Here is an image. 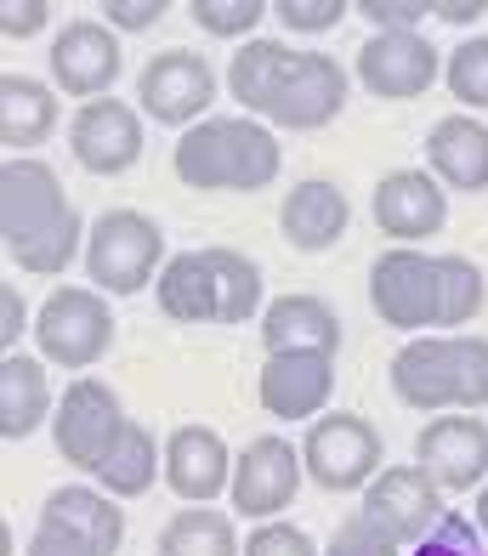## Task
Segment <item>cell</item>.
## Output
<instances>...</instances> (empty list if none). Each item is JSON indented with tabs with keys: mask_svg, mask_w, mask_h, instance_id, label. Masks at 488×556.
<instances>
[{
	"mask_svg": "<svg viewBox=\"0 0 488 556\" xmlns=\"http://www.w3.org/2000/svg\"><path fill=\"white\" fill-rule=\"evenodd\" d=\"M234 103L285 131H318L347 109V74L324 52H290L285 40H250L227 68Z\"/></svg>",
	"mask_w": 488,
	"mask_h": 556,
	"instance_id": "6da1fadb",
	"label": "cell"
},
{
	"mask_svg": "<svg viewBox=\"0 0 488 556\" xmlns=\"http://www.w3.org/2000/svg\"><path fill=\"white\" fill-rule=\"evenodd\" d=\"M0 239L23 273H63L74 262L80 211L68 205L51 165L7 160V170H0Z\"/></svg>",
	"mask_w": 488,
	"mask_h": 556,
	"instance_id": "7a4b0ae2",
	"label": "cell"
},
{
	"mask_svg": "<svg viewBox=\"0 0 488 556\" xmlns=\"http://www.w3.org/2000/svg\"><path fill=\"white\" fill-rule=\"evenodd\" d=\"M160 307L176 324H245L262 307V267L239 250H188L160 273Z\"/></svg>",
	"mask_w": 488,
	"mask_h": 556,
	"instance_id": "3957f363",
	"label": "cell"
},
{
	"mask_svg": "<svg viewBox=\"0 0 488 556\" xmlns=\"http://www.w3.org/2000/svg\"><path fill=\"white\" fill-rule=\"evenodd\" d=\"M171 165L199 193H255L278 176V142L255 119H199L183 131Z\"/></svg>",
	"mask_w": 488,
	"mask_h": 556,
	"instance_id": "277c9868",
	"label": "cell"
},
{
	"mask_svg": "<svg viewBox=\"0 0 488 556\" xmlns=\"http://www.w3.org/2000/svg\"><path fill=\"white\" fill-rule=\"evenodd\" d=\"M392 392L409 409H483L488 403V341L483 336H421L392 358Z\"/></svg>",
	"mask_w": 488,
	"mask_h": 556,
	"instance_id": "5b68a950",
	"label": "cell"
},
{
	"mask_svg": "<svg viewBox=\"0 0 488 556\" xmlns=\"http://www.w3.org/2000/svg\"><path fill=\"white\" fill-rule=\"evenodd\" d=\"M165 256V233L142 211H102L86 239V273L109 295H137Z\"/></svg>",
	"mask_w": 488,
	"mask_h": 556,
	"instance_id": "8992f818",
	"label": "cell"
},
{
	"mask_svg": "<svg viewBox=\"0 0 488 556\" xmlns=\"http://www.w3.org/2000/svg\"><path fill=\"white\" fill-rule=\"evenodd\" d=\"M370 301L375 318L392 330H431V324H443V262L409 244L387 250L370 267Z\"/></svg>",
	"mask_w": 488,
	"mask_h": 556,
	"instance_id": "52a82bcc",
	"label": "cell"
},
{
	"mask_svg": "<svg viewBox=\"0 0 488 556\" xmlns=\"http://www.w3.org/2000/svg\"><path fill=\"white\" fill-rule=\"evenodd\" d=\"M35 341L58 369H86L114 346V313L102 307L97 290L63 285V290L46 295V307L35 318Z\"/></svg>",
	"mask_w": 488,
	"mask_h": 556,
	"instance_id": "ba28073f",
	"label": "cell"
},
{
	"mask_svg": "<svg viewBox=\"0 0 488 556\" xmlns=\"http://www.w3.org/2000/svg\"><path fill=\"white\" fill-rule=\"evenodd\" d=\"M301 466L318 489L329 494H347V489H364L370 477H380V432L364 415H324L313 420V432L301 443Z\"/></svg>",
	"mask_w": 488,
	"mask_h": 556,
	"instance_id": "9c48e42d",
	"label": "cell"
},
{
	"mask_svg": "<svg viewBox=\"0 0 488 556\" xmlns=\"http://www.w3.org/2000/svg\"><path fill=\"white\" fill-rule=\"evenodd\" d=\"M51 432H58V454H63L68 466L97 471L102 460H109V448L120 443V432H125V409H120L114 387H102V381H91V375H80V381L63 392Z\"/></svg>",
	"mask_w": 488,
	"mask_h": 556,
	"instance_id": "30bf717a",
	"label": "cell"
},
{
	"mask_svg": "<svg viewBox=\"0 0 488 556\" xmlns=\"http://www.w3.org/2000/svg\"><path fill=\"white\" fill-rule=\"evenodd\" d=\"M364 517L392 545H421L449 511H443V489L421 466H387L364 494Z\"/></svg>",
	"mask_w": 488,
	"mask_h": 556,
	"instance_id": "8fae6325",
	"label": "cell"
},
{
	"mask_svg": "<svg viewBox=\"0 0 488 556\" xmlns=\"http://www.w3.org/2000/svg\"><path fill=\"white\" fill-rule=\"evenodd\" d=\"M137 103L148 109V119L160 125H188L216 103V74L199 52H183V46H171V52L148 58L142 80H137Z\"/></svg>",
	"mask_w": 488,
	"mask_h": 556,
	"instance_id": "7c38bea8",
	"label": "cell"
},
{
	"mask_svg": "<svg viewBox=\"0 0 488 556\" xmlns=\"http://www.w3.org/2000/svg\"><path fill=\"white\" fill-rule=\"evenodd\" d=\"M68 148L91 176H120L142 160V119H137V109L114 103V97H97V103L74 114Z\"/></svg>",
	"mask_w": 488,
	"mask_h": 556,
	"instance_id": "4fadbf2b",
	"label": "cell"
},
{
	"mask_svg": "<svg viewBox=\"0 0 488 556\" xmlns=\"http://www.w3.org/2000/svg\"><path fill=\"white\" fill-rule=\"evenodd\" d=\"M415 466L449 494H466L488 477V426L472 415L431 420L415 443Z\"/></svg>",
	"mask_w": 488,
	"mask_h": 556,
	"instance_id": "5bb4252c",
	"label": "cell"
},
{
	"mask_svg": "<svg viewBox=\"0 0 488 556\" xmlns=\"http://www.w3.org/2000/svg\"><path fill=\"white\" fill-rule=\"evenodd\" d=\"M336 392V352H267L262 409L273 420H306Z\"/></svg>",
	"mask_w": 488,
	"mask_h": 556,
	"instance_id": "9a60e30c",
	"label": "cell"
},
{
	"mask_svg": "<svg viewBox=\"0 0 488 556\" xmlns=\"http://www.w3.org/2000/svg\"><path fill=\"white\" fill-rule=\"evenodd\" d=\"M301 489V454L285 443V438H255L239 466H234V511L239 517H273L285 511Z\"/></svg>",
	"mask_w": 488,
	"mask_h": 556,
	"instance_id": "2e32d148",
	"label": "cell"
},
{
	"mask_svg": "<svg viewBox=\"0 0 488 556\" xmlns=\"http://www.w3.org/2000/svg\"><path fill=\"white\" fill-rule=\"evenodd\" d=\"M51 74L68 97H109V86L120 80V40L109 23L97 17H74L68 29L51 46Z\"/></svg>",
	"mask_w": 488,
	"mask_h": 556,
	"instance_id": "e0dca14e",
	"label": "cell"
},
{
	"mask_svg": "<svg viewBox=\"0 0 488 556\" xmlns=\"http://www.w3.org/2000/svg\"><path fill=\"white\" fill-rule=\"evenodd\" d=\"M358 80L387 103H403L438 80V52L426 35H370L358 52Z\"/></svg>",
	"mask_w": 488,
	"mask_h": 556,
	"instance_id": "ac0fdd59",
	"label": "cell"
},
{
	"mask_svg": "<svg viewBox=\"0 0 488 556\" xmlns=\"http://www.w3.org/2000/svg\"><path fill=\"white\" fill-rule=\"evenodd\" d=\"M165 483L188 505H211L222 489H234V460L211 426H176L165 443Z\"/></svg>",
	"mask_w": 488,
	"mask_h": 556,
	"instance_id": "d6986e66",
	"label": "cell"
},
{
	"mask_svg": "<svg viewBox=\"0 0 488 556\" xmlns=\"http://www.w3.org/2000/svg\"><path fill=\"white\" fill-rule=\"evenodd\" d=\"M449 222L443 188L426 170H392L375 182V227L387 239H431Z\"/></svg>",
	"mask_w": 488,
	"mask_h": 556,
	"instance_id": "ffe728a7",
	"label": "cell"
},
{
	"mask_svg": "<svg viewBox=\"0 0 488 556\" xmlns=\"http://www.w3.org/2000/svg\"><path fill=\"white\" fill-rule=\"evenodd\" d=\"M426 160L460 193L488 188V125L466 119V114L438 119V125H431V137H426Z\"/></svg>",
	"mask_w": 488,
	"mask_h": 556,
	"instance_id": "44dd1931",
	"label": "cell"
},
{
	"mask_svg": "<svg viewBox=\"0 0 488 556\" xmlns=\"http://www.w3.org/2000/svg\"><path fill=\"white\" fill-rule=\"evenodd\" d=\"M347 193L336 182H296L285 193V211H278V227L296 250H329L341 233H347Z\"/></svg>",
	"mask_w": 488,
	"mask_h": 556,
	"instance_id": "7402d4cb",
	"label": "cell"
},
{
	"mask_svg": "<svg viewBox=\"0 0 488 556\" xmlns=\"http://www.w3.org/2000/svg\"><path fill=\"white\" fill-rule=\"evenodd\" d=\"M267 352H336L341 346V318L318 295H278L262 318Z\"/></svg>",
	"mask_w": 488,
	"mask_h": 556,
	"instance_id": "603a6c76",
	"label": "cell"
},
{
	"mask_svg": "<svg viewBox=\"0 0 488 556\" xmlns=\"http://www.w3.org/2000/svg\"><path fill=\"white\" fill-rule=\"evenodd\" d=\"M51 409V387H46V369L35 358H17L7 352V364H0V438L7 443H23L46 420Z\"/></svg>",
	"mask_w": 488,
	"mask_h": 556,
	"instance_id": "cb8c5ba5",
	"label": "cell"
},
{
	"mask_svg": "<svg viewBox=\"0 0 488 556\" xmlns=\"http://www.w3.org/2000/svg\"><path fill=\"white\" fill-rule=\"evenodd\" d=\"M58 125V97L29 74H7L0 80V142L7 148H35Z\"/></svg>",
	"mask_w": 488,
	"mask_h": 556,
	"instance_id": "d4e9b609",
	"label": "cell"
},
{
	"mask_svg": "<svg viewBox=\"0 0 488 556\" xmlns=\"http://www.w3.org/2000/svg\"><path fill=\"white\" fill-rule=\"evenodd\" d=\"M160 443H153V432L142 420H125V432H120V443L109 448V460L97 466V477H102V489L109 494H120V500H132V494H148L153 489V477H160Z\"/></svg>",
	"mask_w": 488,
	"mask_h": 556,
	"instance_id": "484cf974",
	"label": "cell"
},
{
	"mask_svg": "<svg viewBox=\"0 0 488 556\" xmlns=\"http://www.w3.org/2000/svg\"><path fill=\"white\" fill-rule=\"evenodd\" d=\"M40 511H46V517H63L68 528H80V534H86L102 556H114L120 540H125V511H120L109 494H97V489H58V494H46Z\"/></svg>",
	"mask_w": 488,
	"mask_h": 556,
	"instance_id": "4316f807",
	"label": "cell"
},
{
	"mask_svg": "<svg viewBox=\"0 0 488 556\" xmlns=\"http://www.w3.org/2000/svg\"><path fill=\"white\" fill-rule=\"evenodd\" d=\"M160 556H239L234 522H227V511H211V505H188V511L165 522Z\"/></svg>",
	"mask_w": 488,
	"mask_h": 556,
	"instance_id": "83f0119b",
	"label": "cell"
},
{
	"mask_svg": "<svg viewBox=\"0 0 488 556\" xmlns=\"http://www.w3.org/2000/svg\"><path fill=\"white\" fill-rule=\"evenodd\" d=\"M443 262V330L483 313V267L466 256H438Z\"/></svg>",
	"mask_w": 488,
	"mask_h": 556,
	"instance_id": "f1b7e54d",
	"label": "cell"
},
{
	"mask_svg": "<svg viewBox=\"0 0 488 556\" xmlns=\"http://www.w3.org/2000/svg\"><path fill=\"white\" fill-rule=\"evenodd\" d=\"M449 91H454V103H466V109H488V35L449 52Z\"/></svg>",
	"mask_w": 488,
	"mask_h": 556,
	"instance_id": "f546056e",
	"label": "cell"
},
{
	"mask_svg": "<svg viewBox=\"0 0 488 556\" xmlns=\"http://www.w3.org/2000/svg\"><path fill=\"white\" fill-rule=\"evenodd\" d=\"M193 23L204 35H222V40H234V35H250L255 23H262L273 7H262V0H193Z\"/></svg>",
	"mask_w": 488,
	"mask_h": 556,
	"instance_id": "4dcf8cb0",
	"label": "cell"
},
{
	"mask_svg": "<svg viewBox=\"0 0 488 556\" xmlns=\"http://www.w3.org/2000/svg\"><path fill=\"white\" fill-rule=\"evenodd\" d=\"M352 12H364L375 35H421V17H431L426 0H358Z\"/></svg>",
	"mask_w": 488,
	"mask_h": 556,
	"instance_id": "1f68e13d",
	"label": "cell"
},
{
	"mask_svg": "<svg viewBox=\"0 0 488 556\" xmlns=\"http://www.w3.org/2000/svg\"><path fill=\"white\" fill-rule=\"evenodd\" d=\"M398 551H403V545H392L364 511H358V517H347L336 534H329V551H324V556H398Z\"/></svg>",
	"mask_w": 488,
	"mask_h": 556,
	"instance_id": "d6a6232c",
	"label": "cell"
},
{
	"mask_svg": "<svg viewBox=\"0 0 488 556\" xmlns=\"http://www.w3.org/2000/svg\"><path fill=\"white\" fill-rule=\"evenodd\" d=\"M29 556H102L80 528H68L63 517H46L40 511V522H35V534H29Z\"/></svg>",
	"mask_w": 488,
	"mask_h": 556,
	"instance_id": "836d02e7",
	"label": "cell"
},
{
	"mask_svg": "<svg viewBox=\"0 0 488 556\" xmlns=\"http://www.w3.org/2000/svg\"><path fill=\"white\" fill-rule=\"evenodd\" d=\"M245 556H318L313 534L296 522H262L255 534L245 540Z\"/></svg>",
	"mask_w": 488,
	"mask_h": 556,
	"instance_id": "e575fe53",
	"label": "cell"
},
{
	"mask_svg": "<svg viewBox=\"0 0 488 556\" xmlns=\"http://www.w3.org/2000/svg\"><path fill=\"white\" fill-rule=\"evenodd\" d=\"M415 556H483V545H477V528H472L466 517L449 511V517L415 545Z\"/></svg>",
	"mask_w": 488,
	"mask_h": 556,
	"instance_id": "d590c367",
	"label": "cell"
},
{
	"mask_svg": "<svg viewBox=\"0 0 488 556\" xmlns=\"http://www.w3.org/2000/svg\"><path fill=\"white\" fill-rule=\"evenodd\" d=\"M273 12L285 17V29L318 35V29H336V23H341V17H347L352 7H341V0H278Z\"/></svg>",
	"mask_w": 488,
	"mask_h": 556,
	"instance_id": "8d00e7d4",
	"label": "cell"
},
{
	"mask_svg": "<svg viewBox=\"0 0 488 556\" xmlns=\"http://www.w3.org/2000/svg\"><path fill=\"white\" fill-rule=\"evenodd\" d=\"M165 12V0H102V23H114V29H153Z\"/></svg>",
	"mask_w": 488,
	"mask_h": 556,
	"instance_id": "74e56055",
	"label": "cell"
},
{
	"mask_svg": "<svg viewBox=\"0 0 488 556\" xmlns=\"http://www.w3.org/2000/svg\"><path fill=\"white\" fill-rule=\"evenodd\" d=\"M46 17H51V0H17V7L0 12V29H7V40H29L46 29Z\"/></svg>",
	"mask_w": 488,
	"mask_h": 556,
	"instance_id": "f35d334b",
	"label": "cell"
},
{
	"mask_svg": "<svg viewBox=\"0 0 488 556\" xmlns=\"http://www.w3.org/2000/svg\"><path fill=\"white\" fill-rule=\"evenodd\" d=\"M23 330H29V307H23V295L7 285V290H0V346L12 352Z\"/></svg>",
	"mask_w": 488,
	"mask_h": 556,
	"instance_id": "ab89813d",
	"label": "cell"
},
{
	"mask_svg": "<svg viewBox=\"0 0 488 556\" xmlns=\"http://www.w3.org/2000/svg\"><path fill=\"white\" fill-rule=\"evenodd\" d=\"M483 12H488V0H438V7H431V17L460 23V29H466V23H477Z\"/></svg>",
	"mask_w": 488,
	"mask_h": 556,
	"instance_id": "60d3db41",
	"label": "cell"
},
{
	"mask_svg": "<svg viewBox=\"0 0 488 556\" xmlns=\"http://www.w3.org/2000/svg\"><path fill=\"white\" fill-rule=\"evenodd\" d=\"M477 522H483V534H488V489H483V500H477Z\"/></svg>",
	"mask_w": 488,
	"mask_h": 556,
	"instance_id": "b9f144b4",
	"label": "cell"
}]
</instances>
